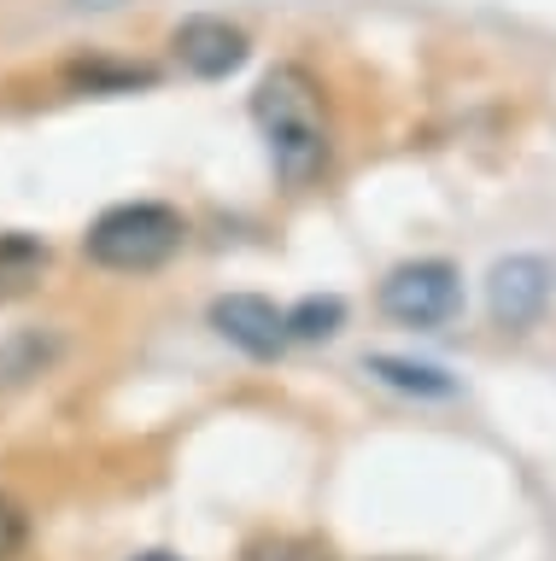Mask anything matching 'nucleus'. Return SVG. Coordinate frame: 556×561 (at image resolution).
I'll return each instance as SVG.
<instances>
[{
  "instance_id": "nucleus-1",
  "label": "nucleus",
  "mask_w": 556,
  "mask_h": 561,
  "mask_svg": "<svg viewBox=\"0 0 556 561\" xmlns=\"http://www.w3.org/2000/svg\"><path fill=\"white\" fill-rule=\"evenodd\" d=\"M252 117L270 140V158H275V170H282V182H293V187L317 182L322 164H328V135H322L317 82H310L299 65H282L258 82Z\"/></svg>"
},
{
  "instance_id": "nucleus-2",
  "label": "nucleus",
  "mask_w": 556,
  "mask_h": 561,
  "mask_svg": "<svg viewBox=\"0 0 556 561\" xmlns=\"http://www.w3.org/2000/svg\"><path fill=\"white\" fill-rule=\"evenodd\" d=\"M182 217L170 205L135 199V205H112L100 210L82 234V252H89L100 270H159V263L182 245Z\"/></svg>"
},
{
  "instance_id": "nucleus-3",
  "label": "nucleus",
  "mask_w": 556,
  "mask_h": 561,
  "mask_svg": "<svg viewBox=\"0 0 556 561\" xmlns=\"http://www.w3.org/2000/svg\"><path fill=\"white\" fill-rule=\"evenodd\" d=\"M457 270L445 257H416V263H398V270L381 280V310L405 328H440L451 310H457Z\"/></svg>"
},
{
  "instance_id": "nucleus-4",
  "label": "nucleus",
  "mask_w": 556,
  "mask_h": 561,
  "mask_svg": "<svg viewBox=\"0 0 556 561\" xmlns=\"http://www.w3.org/2000/svg\"><path fill=\"white\" fill-rule=\"evenodd\" d=\"M170 47H177L182 70H194L205 82H217V77H229V70L247 65V30L229 24V18H217V12L182 18L177 35H170Z\"/></svg>"
},
{
  "instance_id": "nucleus-5",
  "label": "nucleus",
  "mask_w": 556,
  "mask_h": 561,
  "mask_svg": "<svg viewBox=\"0 0 556 561\" xmlns=\"http://www.w3.org/2000/svg\"><path fill=\"white\" fill-rule=\"evenodd\" d=\"M551 280H556V270L545 257H503L492 280H486V305H492L503 328H527L551 305Z\"/></svg>"
},
{
  "instance_id": "nucleus-6",
  "label": "nucleus",
  "mask_w": 556,
  "mask_h": 561,
  "mask_svg": "<svg viewBox=\"0 0 556 561\" xmlns=\"http://www.w3.org/2000/svg\"><path fill=\"white\" fill-rule=\"evenodd\" d=\"M212 328L223 333L229 345H240L247 357H275L293 333H287V310H275L270 298L258 293H229L212 305Z\"/></svg>"
},
{
  "instance_id": "nucleus-7",
  "label": "nucleus",
  "mask_w": 556,
  "mask_h": 561,
  "mask_svg": "<svg viewBox=\"0 0 556 561\" xmlns=\"http://www.w3.org/2000/svg\"><path fill=\"white\" fill-rule=\"evenodd\" d=\"M42 270H47V245L36 240V234H0V298H19V293H30L42 280Z\"/></svg>"
},
{
  "instance_id": "nucleus-8",
  "label": "nucleus",
  "mask_w": 556,
  "mask_h": 561,
  "mask_svg": "<svg viewBox=\"0 0 556 561\" xmlns=\"http://www.w3.org/2000/svg\"><path fill=\"white\" fill-rule=\"evenodd\" d=\"M54 357H59L54 333H12V340H0V386H24L30 375H42Z\"/></svg>"
},
{
  "instance_id": "nucleus-9",
  "label": "nucleus",
  "mask_w": 556,
  "mask_h": 561,
  "mask_svg": "<svg viewBox=\"0 0 556 561\" xmlns=\"http://www.w3.org/2000/svg\"><path fill=\"white\" fill-rule=\"evenodd\" d=\"M370 375H381L387 386H398V392H416V398H451V392H457L445 368L410 363V357H375V363H370Z\"/></svg>"
},
{
  "instance_id": "nucleus-10",
  "label": "nucleus",
  "mask_w": 556,
  "mask_h": 561,
  "mask_svg": "<svg viewBox=\"0 0 556 561\" xmlns=\"http://www.w3.org/2000/svg\"><path fill=\"white\" fill-rule=\"evenodd\" d=\"M340 328H345V305L334 293H328V298H305V305L287 310V333H293V340H334Z\"/></svg>"
},
{
  "instance_id": "nucleus-11",
  "label": "nucleus",
  "mask_w": 556,
  "mask_h": 561,
  "mask_svg": "<svg viewBox=\"0 0 556 561\" xmlns=\"http://www.w3.org/2000/svg\"><path fill=\"white\" fill-rule=\"evenodd\" d=\"M247 561H334V556L317 538H258L247 543Z\"/></svg>"
},
{
  "instance_id": "nucleus-12",
  "label": "nucleus",
  "mask_w": 556,
  "mask_h": 561,
  "mask_svg": "<svg viewBox=\"0 0 556 561\" xmlns=\"http://www.w3.org/2000/svg\"><path fill=\"white\" fill-rule=\"evenodd\" d=\"M71 82L77 88H147L152 70H141V65H71Z\"/></svg>"
},
{
  "instance_id": "nucleus-13",
  "label": "nucleus",
  "mask_w": 556,
  "mask_h": 561,
  "mask_svg": "<svg viewBox=\"0 0 556 561\" xmlns=\"http://www.w3.org/2000/svg\"><path fill=\"white\" fill-rule=\"evenodd\" d=\"M30 543V515L12 497H0V561H12Z\"/></svg>"
},
{
  "instance_id": "nucleus-14",
  "label": "nucleus",
  "mask_w": 556,
  "mask_h": 561,
  "mask_svg": "<svg viewBox=\"0 0 556 561\" xmlns=\"http://www.w3.org/2000/svg\"><path fill=\"white\" fill-rule=\"evenodd\" d=\"M82 12H106V7H124V0H77Z\"/></svg>"
},
{
  "instance_id": "nucleus-15",
  "label": "nucleus",
  "mask_w": 556,
  "mask_h": 561,
  "mask_svg": "<svg viewBox=\"0 0 556 561\" xmlns=\"http://www.w3.org/2000/svg\"><path fill=\"white\" fill-rule=\"evenodd\" d=\"M141 561H177V556H141Z\"/></svg>"
}]
</instances>
